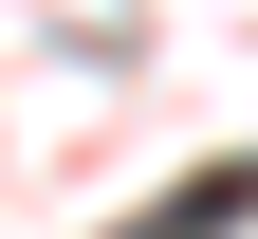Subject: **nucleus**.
<instances>
[{"instance_id": "obj_1", "label": "nucleus", "mask_w": 258, "mask_h": 239, "mask_svg": "<svg viewBox=\"0 0 258 239\" xmlns=\"http://www.w3.org/2000/svg\"><path fill=\"white\" fill-rule=\"evenodd\" d=\"M258 221V166H203L184 202H148V221H111V239H240Z\"/></svg>"}]
</instances>
